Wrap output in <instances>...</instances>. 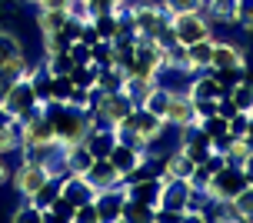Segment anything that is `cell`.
Masks as SVG:
<instances>
[{
  "label": "cell",
  "instance_id": "obj_21",
  "mask_svg": "<svg viewBox=\"0 0 253 223\" xmlns=\"http://www.w3.org/2000/svg\"><path fill=\"white\" fill-rule=\"evenodd\" d=\"M70 20V10H37V30L40 37H60Z\"/></svg>",
  "mask_w": 253,
  "mask_h": 223
},
{
  "label": "cell",
  "instance_id": "obj_5",
  "mask_svg": "<svg viewBox=\"0 0 253 223\" xmlns=\"http://www.w3.org/2000/svg\"><path fill=\"white\" fill-rule=\"evenodd\" d=\"M137 103L126 90H114V93H103V90H93V100H90V113L107 127H120L126 113L133 110Z\"/></svg>",
  "mask_w": 253,
  "mask_h": 223
},
{
  "label": "cell",
  "instance_id": "obj_27",
  "mask_svg": "<svg viewBox=\"0 0 253 223\" xmlns=\"http://www.w3.org/2000/svg\"><path fill=\"white\" fill-rule=\"evenodd\" d=\"M230 100L237 103V110H247V113H253V84L240 80L237 87L230 90Z\"/></svg>",
  "mask_w": 253,
  "mask_h": 223
},
{
  "label": "cell",
  "instance_id": "obj_11",
  "mask_svg": "<svg viewBox=\"0 0 253 223\" xmlns=\"http://www.w3.org/2000/svg\"><path fill=\"white\" fill-rule=\"evenodd\" d=\"M164 120L173 130H183V127H197L200 120H197V113H193V100H190V93H183V90H170V100H167V110H164Z\"/></svg>",
  "mask_w": 253,
  "mask_h": 223
},
{
  "label": "cell",
  "instance_id": "obj_4",
  "mask_svg": "<svg viewBox=\"0 0 253 223\" xmlns=\"http://www.w3.org/2000/svg\"><path fill=\"white\" fill-rule=\"evenodd\" d=\"M27 70V53L20 37H13L10 30L0 27V93L10 87L13 80H20Z\"/></svg>",
  "mask_w": 253,
  "mask_h": 223
},
{
  "label": "cell",
  "instance_id": "obj_40",
  "mask_svg": "<svg viewBox=\"0 0 253 223\" xmlns=\"http://www.w3.org/2000/svg\"><path fill=\"white\" fill-rule=\"evenodd\" d=\"M30 3H34V0H30Z\"/></svg>",
  "mask_w": 253,
  "mask_h": 223
},
{
  "label": "cell",
  "instance_id": "obj_13",
  "mask_svg": "<svg viewBox=\"0 0 253 223\" xmlns=\"http://www.w3.org/2000/svg\"><path fill=\"white\" fill-rule=\"evenodd\" d=\"M210 67H213V70H233V67H247V50H243L237 40H216V37H213Z\"/></svg>",
  "mask_w": 253,
  "mask_h": 223
},
{
  "label": "cell",
  "instance_id": "obj_38",
  "mask_svg": "<svg viewBox=\"0 0 253 223\" xmlns=\"http://www.w3.org/2000/svg\"><path fill=\"white\" fill-rule=\"evenodd\" d=\"M240 170H243V174H247V180H250V183H253V150H250V157H247V160L240 163Z\"/></svg>",
  "mask_w": 253,
  "mask_h": 223
},
{
  "label": "cell",
  "instance_id": "obj_35",
  "mask_svg": "<svg viewBox=\"0 0 253 223\" xmlns=\"http://www.w3.org/2000/svg\"><path fill=\"white\" fill-rule=\"evenodd\" d=\"M247 120H250V113H247V110H237V113H233V117L227 120L230 136H243V134H247Z\"/></svg>",
  "mask_w": 253,
  "mask_h": 223
},
{
  "label": "cell",
  "instance_id": "obj_23",
  "mask_svg": "<svg viewBox=\"0 0 253 223\" xmlns=\"http://www.w3.org/2000/svg\"><path fill=\"white\" fill-rule=\"evenodd\" d=\"M250 150H253V143L247 140V136H233L227 147H223V160L227 163H243L247 157H250Z\"/></svg>",
  "mask_w": 253,
  "mask_h": 223
},
{
  "label": "cell",
  "instance_id": "obj_34",
  "mask_svg": "<svg viewBox=\"0 0 253 223\" xmlns=\"http://www.w3.org/2000/svg\"><path fill=\"white\" fill-rule=\"evenodd\" d=\"M70 223H100L97 220V207H93V200H87V203H80L74 210V220Z\"/></svg>",
  "mask_w": 253,
  "mask_h": 223
},
{
  "label": "cell",
  "instance_id": "obj_19",
  "mask_svg": "<svg viewBox=\"0 0 253 223\" xmlns=\"http://www.w3.org/2000/svg\"><path fill=\"white\" fill-rule=\"evenodd\" d=\"M193 170H197V163L190 160V157H187L180 147H173V150H167V153H164V174H160V177L190 180V177H193Z\"/></svg>",
  "mask_w": 253,
  "mask_h": 223
},
{
  "label": "cell",
  "instance_id": "obj_30",
  "mask_svg": "<svg viewBox=\"0 0 253 223\" xmlns=\"http://www.w3.org/2000/svg\"><path fill=\"white\" fill-rule=\"evenodd\" d=\"M43 67H47L50 74H70V67H74V60H70V53L63 50V53H53V57H43Z\"/></svg>",
  "mask_w": 253,
  "mask_h": 223
},
{
  "label": "cell",
  "instance_id": "obj_6",
  "mask_svg": "<svg viewBox=\"0 0 253 223\" xmlns=\"http://www.w3.org/2000/svg\"><path fill=\"white\" fill-rule=\"evenodd\" d=\"M247 186H250V180H247V174L240 170V163H223L220 170L210 174L203 193H207L210 203H213V200H233L240 190H247Z\"/></svg>",
  "mask_w": 253,
  "mask_h": 223
},
{
  "label": "cell",
  "instance_id": "obj_25",
  "mask_svg": "<svg viewBox=\"0 0 253 223\" xmlns=\"http://www.w3.org/2000/svg\"><path fill=\"white\" fill-rule=\"evenodd\" d=\"M124 220H130V223H153V207H147V203H140V200H130V197H126V203H124Z\"/></svg>",
  "mask_w": 253,
  "mask_h": 223
},
{
  "label": "cell",
  "instance_id": "obj_16",
  "mask_svg": "<svg viewBox=\"0 0 253 223\" xmlns=\"http://www.w3.org/2000/svg\"><path fill=\"white\" fill-rule=\"evenodd\" d=\"M117 140H120L117 127L97 124V127H90V130H87V136H84V147L90 150V157H110V150H114Z\"/></svg>",
  "mask_w": 253,
  "mask_h": 223
},
{
  "label": "cell",
  "instance_id": "obj_14",
  "mask_svg": "<svg viewBox=\"0 0 253 223\" xmlns=\"http://www.w3.org/2000/svg\"><path fill=\"white\" fill-rule=\"evenodd\" d=\"M84 180L93 186V193H97V190H107V186H120V183H124L120 170H117L107 157H93V163H90L87 174H84Z\"/></svg>",
  "mask_w": 253,
  "mask_h": 223
},
{
  "label": "cell",
  "instance_id": "obj_22",
  "mask_svg": "<svg viewBox=\"0 0 253 223\" xmlns=\"http://www.w3.org/2000/svg\"><path fill=\"white\" fill-rule=\"evenodd\" d=\"M210 53H213V37L197 40L187 47V60H190V74H197L203 67H210Z\"/></svg>",
  "mask_w": 253,
  "mask_h": 223
},
{
  "label": "cell",
  "instance_id": "obj_29",
  "mask_svg": "<svg viewBox=\"0 0 253 223\" xmlns=\"http://www.w3.org/2000/svg\"><path fill=\"white\" fill-rule=\"evenodd\" d=\"M160 7H164L170 17H177V13H190V10H203V0H160Z\"/></svg>",
  "mask_w": 253,
  "mask_h": 223
},
{
  "label": "cell",
  "instance_id": "obj_10",
  "mask_svg": "<svg viewBox=\"0 0 253 223\" xmlns=\"http://www.w3.org/2000/svg\"><path fill=\"white\" fill-rule=\"evenodd\" d=\"M124 203H126V186H107L93 193V207H97V220L100 223H117L124 220Z\"/></svg>",
  "mask_w": 253,
  "mask_h": 223
},
{
  "label": "cell",
  "instance_id": "obj_28",
  "mask_svg": "<svg viewBox=\"0 0 253 223\" xmlns=\"http://www.w3.org/2000/svg\"><path fill=\"white\" fill-rule=\"evenodd\" d=\"M233 207L240 210V220L253 223V183L247 186V190H240L237 197H233Z\"/></svg>",
  "mask_w": 253,
  "mask_h": 223
},
{
  "label": "cell",
  "instance_id": "obj_1",
  "mask_svg": "<svg viewBox=\"0 0 253 223\" xmlns=\"http://www.w3.org/2000/svg\"><path fill=\"white\" fill-rule=\"evenodd\" d=\"M167 130H170V124H167L164 117L150 113L147 107H133V110L120 120V127H117L120 140L137 143V147H143L147 153H153V157H164V153H160V140L167 136Z\"/></svg>",
  "mask_w": 253,
  "mask_h": 223
},
{
  "label": "cell",
  "instance_id": "obj_15",
  "mask_svg": "<svg viewBox=\"0 0 253 223\" xmlns=\"http://www.w3.org/2000/svg\"><path fill=\"white\" fill-rule=\"evenodd\" d=\"M164 186H160V207L164 210H173V213H183V203L190 197V180H177V177H160Z\"/></svg>",
  "mask_w": 253,
  "mask_h": 223
},
{
  "label": "cell",
  "instance_id": "obj_7",
  "mask_svg": "<svg viewBox=\"0 0 253 223\" xmlns=\"http://www.w3.org/2000/svg\"><path fill=\"white\" fill-rule=\"evenodd\" d=\"M0 107L10 113L13 120H27L30 113L40 110L37 97H34V87H30V80L27 77H20V80H13L10 87L0 93Z\"/></svg>",
  "mask_w": 253,
  "mask_h": 223
},
{
  "label": "cell",
  "instance_id": "obj_31",
  "mask_svg": "<svg viewBox=\"0 0 253 223\" xmlns=\"http://www.w3.org/2000/svg\"><path fill=\"white\" fill-rule=\"evenodd\" d=\"M10 220L13 223H40V220H43V210H40V207H34L30 200H24V207L13 213Z\"/></svg>",
  "mask_w": 253,
  "mask_h": 223
},
{
  "label": "cell",
  "instance_id": "obj_2",
  "mask_svg": "<svg viewBox=\"0 0 253 223\" xmlns=\"http://www.w3.org/2000/svg\"><path fill=\"white\" fill-rule=\"evenodd\" d=\"M43 113H47V120H50V127H53V136H57V143H60V147L84 143L87 130L100 124L90 110H77V107L63 103V100H50V103H43Z\"/></svg>",
  "mask_w": 253,
  "mask_h": 223
},
{
  "label": "cell",
  "instance_id": "obj_39",
  "mask_svg": "<svg viewBox=\"0 0 253 223\" xmlns=\"http://www.w3.org/2000/svg\"><path fill=\"white\" fill-rule=\"evenodd\" d=\"M110 3H114V10H124V7H130V3H133V0H110Z\"/></svg>",
  "mask_w": 253,
  "mask_h": 223
},
{
  "label": "cell",
  "instance_id": "obj_36",
  "mask_svg": "<svg viewBox=\"0 0 253 223\" xmlns=\"http://www.w3.org/2000/svg\"><path fill=\"white\" fill-rule=\"evenodd\" d=\"M193 113H197V120L213 117L216 113V100H193Z\"/></svg>",
  "mask_w": 253,
  "mask_h": 223
},
{
  "label": "cell",
  "instance_id": "obj_17",
  "mask_svg": "<svg viewBox=\"0 0 253 223\" xmlns=\"http://www.w3.org/2000/svg\"><path fill=\"white\" fill-rule=\"evenodd\" d=\"M143 157H147V150H143V147L130 143V140H117L107 160H110V163L117 167V170H120V177H126V174H130V170H133V167H137L140 160H143Z\"/></svg>",
  "mask_w": 253,
  "mask_h": 223
},
{
  "label": "cell",
  "instance_id": "obj_37",
  "mask_svg": "<svg viewBox=\"0 0 253 223\" xmlns=\"http://www.w3.org/2000/svg\"><path fill=\"white\" fill-rule=\"evenodd\" d=\"M37 3V10H70L74 7V0H34Z\"/></svg>",
  "mask_w": 253,
  "mask_h": 223
},
{
  "label": "cell",
  "instance_id": "obj_12",
  "mask_svg": "<svg viewBox=\"0 0 253 223\" xmlns=\"http://www.w3.org/2000/svg\"><path fill=\"white\" fill-rule=\"evenodd\" d=\"M177 147L183 150L193 163H200V160H207V157L213 153V140L203 134L200 127H183L180 136H177Z\"/></svg>",
  "mask_w": 253,
  "mask_h": 223
},
{
  "label": "cell",
  "instance_id": "obj_20",
  "mask_svg": "<svg viewBox=\"0 0 253 223\" xmlns=\"http://www.w3.org/2000/svg\"><path fill=\"white\" fill-rule=\"evenodd\" d=\"M20 150V120H13L10 113L0 107V157Z\"/></svg>",
  "mask_w": 253,
  "mask_h": 223
},
{
  "label": "cell",
  "instance_id": "obj_33",
  "mask_svg": "<svg viewBox=\"0 0 253 223\" xmlns=\"http://www.w3.org/2000/svg\"><path fill=\"white\" fill-rule=\"evenodd\" d=\"M70 90H74V84H70V74H53V100H63V103H67Z\"/></svg>",
  "mask_w": 253,
  "mask_h": 223
},
{
  "label": "cell",
  "instance_id": "obj_8",
  "mask_svg": "<svg viewBox=\"0 0 253 223\" xmlns=\"http://www.w3.org/2000/svg\"><path fill=\"white\" fill-rule=\"evenodd\" d=\"M50 177L53 174H50V167H47V163L27 160V157H24V160H20V167L10 174V183H13V190H17V197H20V200H30L40 186L50 180Z\"/></svg>",
  "mask_w": 253,
  "mask_h": 223
},
{
  "label": "cell",
  "instance_id": "obj_32",
  "mask_svg": "<svg viewBox=\"0 0 253 223\" xmlns=\"http://www.w3.org/2000/svg\"><path fill=\"white\" fill-rule=\"evenodd\" d=\"M90 100H93V90L74 87V90H70V97H67V103H70V107H77V110H90Z\"/></svg>",
  "mask_w": 253,
  "mask_h": 223
},
{
  "label": "cell",
  "instance_id": "obj_24",
  "mask_svg": "<svg viewBox=\"0 0 253 223\" xmlns=\"http://www.w3.org/2000/svg\"><path fill=\"white\" fill-rule=\"evenodd\" d=\"M57 197H60V180H57V177H50V180H47V183H43L37 193L30 197V203H34V207H40V210H47Z\"/></svg>",
  "mask_w": 253,
  "mask_h": 223
},
{
  "label": "cell",
  "instance_id": "obj_9",
  "mask_svg": "<svg viewBox=\"0 0 253 223\" xmlns=\"http://www.w3.org/2000/svg\"><path fill=\"white\" fill-rule=\"evenodd\" d=\"M173 40L190 47V44H197V40H207L213 37V24H210V17L203 10H190V13H177L173 17Z\"/></svg>",
  "mask_w": 253,
  "mask_h": 223
},
{
  "label": "cell",
  "instance_id": "obj_18",
  "mask_svg": "<svg viewBox=\"0 0 253 223\" xmlns=\"http://www.w3.org/2000/svg\"><path fill=\"white\" fill-rule=\"evenodd\" d=\"M126 186V197L130 200H140V203H147V207H160V186L164 180L160 177H147V180H137V183H124Z\"/></svg>",
  "mask_w": 253,
  "mask_h": 223
},
{
  "label": "cell",
  "instance_id": "obj_3",
  "mask_svg": "<svg viewBox=\"0 0 253 223\" xmlns=\"http://www.w3.org/2000/svg\"><path fill=\"white\" fill-rule=\"evenodd\" d=\"M130 13V24H133V37H147V40H157L160 47H170L173 44V17L157 3H130L126 7Z\"/></svg>",
  "mask_w": 253,
  "mask_h": 223
},
{
  "label": "cell",
  "instance_id": "obj_26",
  "mask_svg": "<svg viewBox=\"0 0 253 223\" xmlns=\"http://www.w3.org/2000/svg\"><path fill=\"white\" fill-rule=\"evenodd\" d=\"M233 24L243 27V34H253V0H237L233 3Z\"/></svg>",
  "mask_w": 253,
  "mask_h": 223
}]
</instances>
